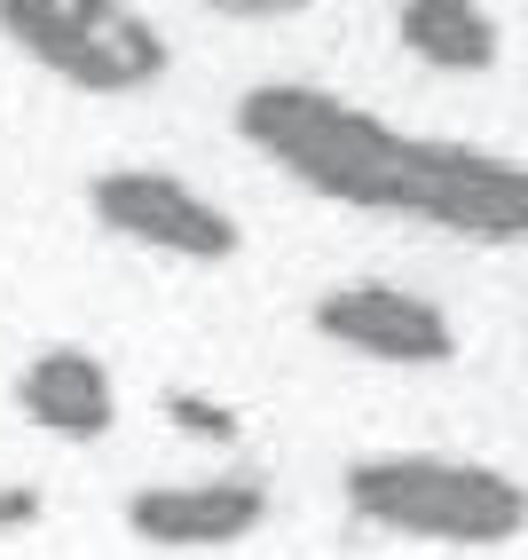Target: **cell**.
I'll use <instances>...</instances> for the list:
<instances>
[{"label": "cell", "mask_w": 528, "mask_h": 560, "mask_svg": "<svg viewBox=\"0 0 528 560\" xmlns=\"http://www.w3.org/2000/svg\"><path fill=\"white\" fill-rule=\"evenodd\" d=\"M237 135L277 174L331 206L419 221L466 245H528V166L481 142L410 135L331 88L260 80L237 95Z\"/></svg>", "instance_id": "cell-1"}, {"label": "cell", "mask_w": 528, "mask_h": 560, "mask_svg": "<svg viewBox=\"0 0 528 560\" xmlns=\"http://www.w3.org/2000/svg\"><path fill=\"white\" fill-rule=\"evenodd\" d=\"M348 505L371 529L458 545V552H497L528 537V481L481 458H419V451L363 458L348 466Z\"/></svg>", "instance_id": "cell-2"}, {"label": "cell", "mask_w": 528, "mask_h": 560, "mask_svg": "<svg viewBox=\"0 0 528 560\" xmlns=\"http://www.w3.org/2000/svg\"><path fill=\"white\" fill-rule=\"evenodd\" d=\"M0 32L80 95H142L166 80V32L127 0H0Z\"/></svg>", "instance_id": "cell-3"}, {"label": "cell", "mask_w": 528, "mask_h": 560, "mask_svg": "<svg viewBox=\"0 0 528 560\" xmlns=\"http://www.w3.org/2000/svg\"><path fill=\"white\" fill-rule=\"evenodd\" d=\"M87 206L110 237L127 245H150L166 260H198V269H221V260H237L245 230L230 206H213L206 190H190L181 174L166 166H110L87 182Z\"/></svg>", "instance_id": "cell-4"}, {"label": "cell", "mask_w": 528, "mask_h": 560, "mask_svg": "<svg viewBox=\"0 0 528 560\" xmlns=\"http://www.w3.org/2000/svg\"><path fill=\"white\" fill-rule=\"evenodd\" d=\"M308 324L324 331L331 348L371 355V363H402V371H434V363H458V324H449L426 292H402V284H331L324 301L308 308Z\"/></svg>", "instance_id": "cell-5"}, {"label": "cell", "mask_w": 528, "mask_h": 560, "mask_svg": "<svg viewBox=\"0 0 528 560\" xmlns=\"http://www.w3.org/2000/svg\"><path fill=\"white\" fill-rule=\"evenodd\" d=\"M269 521V481L253 474H206V481H150L127 498V537L159 552H213Z\"/></svg>", "instance_id": "cell-6"}, {"label": "cell", "mask_w": 528, "mask_h": 560, "mask_svg": "<svg viewBox=\"0 0 528 560\" xmlns=\"http://www.w3.org/2000/svg\"><path fill=\"white\" fill-rule=\"evenodd\" d=\"M16 410L48 434H71V442H95L119 419V387H110V363L87 355V348H40L24 371H16Z\"/></svg>", "instance_id": "cell-7"}, {"label": "cell", "mask_w": 528, "mask_h": 560, "mask_svg": "<svg viewBox=\"0 0 528 560\" xmlns=\"http://www.w3.org/2000/svg\"><path fill=\"white\" fill-rule=\"evenodd\" d=\"M395 32H402V48L419 63L458 71V80L497 71V48H505V32H497V16H489L481 0H395Z\"/></svg>", "instance_id": "cell-8"}, {"label": "cell", "mask_w": 528, "mask_h": 560, "mask_svg": "<svg viewBox=\"0 0 528 560\" xmlns=\"http://www.w3.org/2000/svg\"><path fill=\"white\" fill-rule=\"evenodd\" d=\"M166 419L181 434H206V442H237V410L230 402H206V395H166Z\"/></svg>", "instance_id": "cell-9"}, {"label": "cell", "mask_w": 528, "mask_h": 560, "mask_svg": "<svg viewBox=\"0 0 528 560\" xmlns=\"http://www.w3.org/2000/svg\"><path fill=\"white\" fill-rule=\"evenodd\" d=\"M40 490H32V481H0V529H32V521H40Z\"/></svg>", "instance_id": "cell-10"}, {"label": "cell", "mask_w": 528, "mask_h": 560, "mask_svg": "<svg viewBox=\"0 0 528 560\" xmlns=\"http://www.w3.org/2000/svg\"><path fill=\"white\" fill-rule=\"evenodd\" d=\"M206 9H221V16H253V24H269V16H300V9H316V0H206Z\"/></svg>", "instance_id": "cell-11"}]
</instances>
